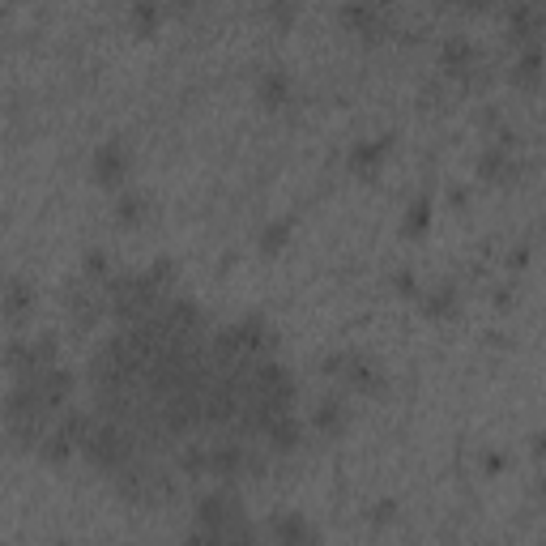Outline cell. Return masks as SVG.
I'll use <instances>...</instances> for the list:
<instances>
[{"instance_id":"obj_19","label":"cell","mask_w":546,"mask_h":546,"mask_svg":"<svg viewBox=\"0 0 546 546\" xmlns=\"http://www.w3.org/2000/svg\"><path fill=\"white\" fill-rule=\"evenodd\" d=\"M167 5L163 0H133V26L141 30V35H150V30H158V22H163Z\"/></svg>"},{"instance_id":"obj_9","label":"cell","mask_w":546,"mask_h":546,"mask_svg":"<svg viewBox=\"0 0 546 546\" xmlns=\"http://www.w3.org/2000/svg\"><path fill=\"white\" fill-rule=\"evenodd\" d=\"M128 171H133V154H128L124 141L111 137V141H103V146L94 150V180H99V184H107V188L120 184Z\"/></svg>"},{"instance_id":"obj_21","label":"cell","mask_w":546,"mask_h":546,"mask_svg":"<svg viewBox=\"0 0 546 546\" xmlns=\"http://www.w3.org/2000/svg\"><path fill=\"white\" fill-rule=\"evenodd\" d=\"M141 218H146V192H124L116 201V222L120 227H137Z\"/></svg>"},{"instance_id":"obj_5","label":"cell","mask_w":546,"mask_h":546,"mask_svg":"<svg viewBox=\"0 0 546 546\" xmlns=\"http://www.w3.org/2000/svg\"><path fill=\"white\" fill-rule=\"evenodd\" d=\"M325 372H329L333 380H342L346 389H359V393H376L380 384H384L380 367H376L372 359L355 355V350H337V355H329V359H325Z\"/></svg>"},{"instance_id":"obj_15","label":"cell","mask_w":546,"mask_h":546,"mask_svg":"<svg viewBox=\"0 0 546 546\" xmlns=\"http://www.w3.org/2000/svg\"><path fill=\"white\" fill-rule=\"evenodd\" d=\"M389 146L393 141L389 137H380V141H359V146H350V154H346V167L355 171V175H372L380 163H384V154H389Z\"/></svg>"},{"instance_id":"obj_3","label":"cell","mask_w":546,"mask_h":546,"mask_svg":"<svg viewBox=\"0 0 546 546\" xmlns=\"http://www.w3.org/2000/svg\"><path fill=\"white\" fill-rule=\"evenodd\" d=\"M86 453V461L94 465V470H103V474H120L128 461H133L141 448L133 440V431L120 427V423H111V419H90L86 427V436L82 444H77Z\"/></svg>"},{"instance_id":"obj_22","label":"cell","mask_w":546,"mask_h":546,"mask_svg":"<svg viewBox=\"0 0 546 546\" xmlns=\"http://www.w3.org/2000/svg\"><path fill=\"white\" fill-rule=\"evenodd\" d=\"M517 77L521 86H538V43H525V56L517 60Z\"/></svg>"},{"instance_id":"obj_2","label":"cell","mask_w":546,"mask_h":546,"mask_svg":"<svg viewBox=\"0 0 546 546\" xmlns=\"http://www.w3.org/2000/svg\"><path fill=\"white\" fill-rule=\"evenodd\" d=\"M192 538H210V542H239L252 538V529L244 521V504L231 487H214L197 500V529Z\"/></svg>"},{"instance_id":"obj_11","label":"cell","mask_w":546,"mask_h":546,"mask_svg":"<svg viewBox=\"0 0 546 546\" xmlns=\"http://www.w3.org/2000/svg\"><path fill=\"white\" fill-rule=\"evenodd\" d=\"M261 440H265L269 453H295L299 440H303V427H299L295 414H282V419H273V423L261 431Z\"/></svg>"},{"instance_id":"obj_4","label":"cell","mask_w":546,"mask_h":546,"mask_svg":"<svg viewBox=\"0 0 546 546\" xmlns=\"http://www.w3.org/2000/svg\"><path fill=\"white\" fill-rule=\"evenodd\" d=\"M60 346L52 333H39V337H13V342L5 346V367L13 372V380H22L30 372H39V367L56 363Z\"/></svg>"},{"instance_id":"obj_24","label":"cell","mask_w":546,"mask_h":546,"mask_svg":"<svg viewBox=\"0 0 546 546\" xmlns=\"http://www.w3.org/2000/svg\"><path fill=\"white\" fill-rule=\"evenodd\" d=\"M453 303H457L453 286H436V291H427V295H423V308H427L431 316H440V312H453Z\"/></svg>"},{"instance_id":"obj_18","label":"cell","mask_w":546,"mask_h":546,"mask_svg":"<svg viewBox=\"0 0 546 546\" xmlns=\"http://www.w3.org/2000/svg\"><path fill=\"white\" fill-rule=\"evenodd\" d=\"M478 171H483V180H504V175L517 171V163H512V154L504 146H487L483 158H478Z\"/></svg>"},{"instance_id":"obj_25","label":"cell","mask_w":546,"mask_h":546,"mask_svg":"<svg viewBox=\"0 0 546 546\" xmlns=\"http://www.w3.org/2000/svg\"><path fill=\"white\" fill-rule=\"evenodd\" d=\"M427 222H431V201L419 197V201H414L410 210H406V231H410V235H423Z\"/></svg>"},{"instance_id":"obj_1","label":"cell","mask_w":546,"mask_h":546,"mask_svg":"<svg viewBox=\"0 0 546 546\" xmlns=\"http://www.w3.org/2000/svg\"><path fill=\"white\" fill-rule=\"evenodd\" d=\"M103 295H107V312L116 316L120 325H133V320L154 316L167 291H158L146 269H120V273H111L107 278Z\"/></svg>"},{"instance_id":"obj_23","label":"cell","mask_w":546,"mask_h":546,"mask_svg":"<svg viewBox=\"0 0 546 546\" xmlns=\"http://www.w3.org/2000/svg\"><path fill=\"white\" fill-rule=\"evenodd\" d=\"M299 18V0H269V22L278 30H291Z\"/></svg>"},{"instance_id":"obj_6","label":"cell","mask_w":546,"mask_h":546,"mask_svg":"<svg viewBox=\"0 0 546 546\" xmlns=\"http://www.w3.org/2000/svg\"><path fill=\"white\" fill-rule=\"evenodd\" d=\"M64 312H69V320L77 329H94L103 320V312H107V295L94 282L82 278V282L69 286V295H64Z\"/></svg>"},{"instance_id":"obj_17","label":"cell","mask_w":546,"mask_h":546,"mask_svg":"<svg viewBox=\"0 0 546 546\" xmlns=\"http://www.w3.org/2000/svg\"><path fill=\"white\" fill-rule=\"evenodd\" d=\"M269 538L286 542V546H299V542H316V529L308 521H299V517H282V521L269 525Z\"/></svg>"},{"instance_id":"obj_16","label":"cell","mask_w":546,"mask_h":546,"mask_svg":"<svg viewBox=\"0 0 546 546\" xmlns=\"http://www.w3.org/2000/svg\"><path fill=\"white\" fill-rule=\"evenodd\" d=\"M508 26H512V39H517V43H538L542 18H538V5H534V0H521V5H512Z\"/></svg>"},{"instance_id":"obj_26","label":"cell","mask_w":546,"mask_h":546,"mask_svg":"<svg viewBox=\"0 0 546 546\" xmlns=\"http://www.w3.org/2000/svg\"><path fill=\"white\" fill-rule=\"evenodd\" d=\"M286 231H291V222H286V218H278V222H269V227H265V239H261V244H265V248H282V244H286Z\"/></svg>"},{"instance_id":"obj_14","label":"cell","mask_w":546,"mask_h":546,"mask_svg":"<svg viewBox=\"0 0 546 546\" xmlns=\"http://www.w3.org/2000/svg\"><path fill=\"white\" fill-rule=\"evenodd\" d=\"M30 308H35V286H30L26 278H9L5 286H0V312H5L9 320H22Z\"/></svg>"},{"instance_id":"obj_8","label":"cell","mask_w":546,"mask_h":546,"mask_svg":"<svg viewBox=\"0 0 546 546\" xmlns=\"http://www.w3.org/2000/svg\"><path fill=\"white\" fill-rule=\"evenodd\" d=\"M22 380H26L30 389H35L52 410H60L64 401L73 397V372H64L60 363H47V367H39V372H30V376H22Z\"/></svg>"},{"instance_id":"obj_12","label":"cell","mask_w":546,"mask_h":546,"mask_svg":"<svg viewBox=\"0 0 546 546\" xmlns=\"http://www.w3.org/2000/svg\"><path fill=\"white\" fill-rule=\"evenodd\" d=\"M440 69H444V73H457V77L474 73V69H478V47H474L470 39H444V47H440Z\"/></svg>"},{"instance_id":"obj_7","label":"cell","mask_w":546,"mask_h":546,"mask_svg":"<svg viewBox=\"0 0 546 546\" xmlns=\"http://www.w3.org/2000/svg\"><path fill=\"white\" fill-rule=\"evenodd\" d=\"M337 18H342V26L350 30V35H359V39H380L384 30H389L384 9L376 5V0H346Z\"/></svg>"},{"instance_id":"obj_20","label":"cell","mask_w":546,"mask_h":546,"mask_svg":"<svg viewBox=\"0 0 546 546\" xmlns=\"http://www.w3.org/2000/svg\"><path fill=\"white\" fill-rule=\"evenodd\" d=\"M111 273H116V265H111V256H107L103 248H90V252H86V261H82V278L94 282V286H99V282L107 286Z\"/></svg>"},{"instance_id":"obj_27","label":"cell","mask_w":546,"mask_h":546,"mask_svg":"<svg viewBox=\"0 0 546 546\" xmlns=\"http://www.w3.org/2000/svg\"><path fill=\"white\" fill-rule=\"evenodd\" d=\"M448 5H461V9H483V5H491V0H448Z\"/></svg>"},{"instance_id":"obj_10","label":"cell","mask_w":546,"mask_h":546,"mask_svg":"<svg viewBox=\"0 0 546 546\" xmlns=\"http://www.w3.org/2000/svg\"><path fill=\"white\" fill-rule=\"evenodd\" d=\"M312 427L320 431V436H342L346 431V423H350V406H346V397L342 393H325L312 406Z\"/></svg>"},{"instance_id":"obj_13","label":"cell","mask_w":546,"mask_h":546,"mask_svg":"<svg viewBox=\"0 0 546 546\" xmlns=\"http://www.w3.org/2000/svg\"><path fill=\"white\" fill-rule=\"evenodd\" d=\"M256 99L265 107H286L291 103V73L286 69H261L256 77Z\"/></svg>"}]
</instances>
